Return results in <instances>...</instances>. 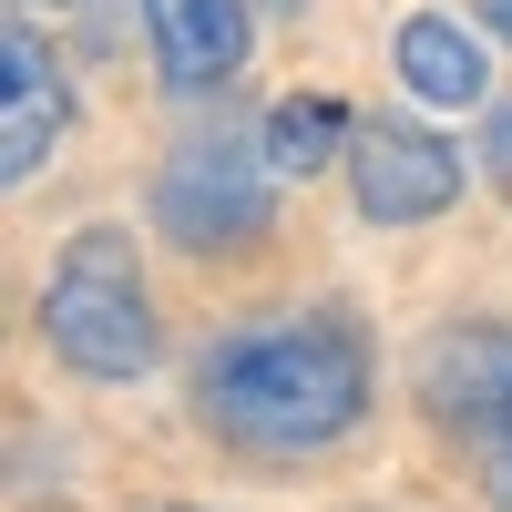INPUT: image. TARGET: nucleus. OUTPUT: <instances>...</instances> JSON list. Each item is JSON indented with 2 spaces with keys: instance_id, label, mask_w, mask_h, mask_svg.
I'll return each mask as SVG.
<instances>
[{
  "instance_id": "nucleus-1",
  "label": "nucleus",
  "mask_w": 512,
  "mask_h": 512,
  "mask_svg": "<svg viewBox=\"0 0 512 512\" xmlns=\"http://www.w3.org/2000/svg\"><path fill=\"white\" fill-rule=\"evenodd\" d=\"M195 410L205 431L256 451V461H297V451H328L359 431L369 410V349L349 318L328 308H277V318H246L226 328L216 349L195 359Z\"/></svg>"
},
{
  "instance_id": "nucleus-2",
  "label": "nucleus",
  "mask_w": 512,
  "mask_h": 512,
  "mask_svg": "<svg viewBox=\"0 0 512 512\" xmlns=\"http://www.w3.org/2000/svg\"><path fill=\"white\" fill-rule=\"evenodd\" d=\"M41 338L82 379H144L154 369V297H144V267L113 226H82L52 256V277H41Z\"/></svg>"
},
{
  "instance_id": "nucleus-3",
  "label": "nucleus",
  "mask_w": 512,
  "mask_h": 512,
  "mask_svg": "<svg viewBox=\"0 0 512 512\" xmlns=\"http://www.w3.org/2000/svg\"><path fill=\"white\" fill-rule=\"evenodd\" d=\"M267 185H277L267 144H226V134L175 144L164 175H154V226L195 256H226L246 236H267Z\"/></svg>"
},
{
  "instance_id": "nucleus-4",
  "label": "nucleus",
  "mask_w": 512,
  "mask_h": 512,
  "mask_svg": "<svg viewBox=\"0 0 512 512\" xmlns=\"http://www.w3.org/2000/svg\"><path fill=\"white\" fill-rule=\"evenodd\" d=\"M461 164L441 134H420V123H359L349 134V205L369 226H431L451 216V195H461Z\"/></svg>"
},
{
  "instance_id": "nucleus-5",
  "label": "nucleus",
  "mask_w": 512,
  "mask_h": 512,
  "mask_svg": "<svg viewBox=\"0 0 512 512\" xmlns=\"http://www.w3.org/2000/svg\"><path fill=\"white\" fill-rule=\"evenodd\" d=\"M420 410L441 420V431H461V441H502L512 431V328H492V318H461V328H441L431 349H420Z\"/></svg>"
},
{
  "instance_id": "nucleus-6",
  "label": "nucleus",
  "mask_w": 512,
  "mask_h": 512,
  "mask_svg": "<svg viewBox=\"0 0 512 512\" xmlns=\"http://www.w3.org/2000/svg\"><path fill=\"white\" fill-rule=\"evenodd\" d=\"M72 134V93H62V62L41 52V41L11 21V41H0V185H31L41 164L62 154Z\"/></svg>"
},
{
  "instance_id": "nucleus-7",
  "label": "nucleus",
  "mask_w": 512,
  "mask_h": 512,
  "mask_svg": "<svg viewBox=\"0 0 512 512\" xmlns=\"http://www.w3.org/2000/svg\"><path fill=\"white\" fill-rule=\"evenodd\" d=\"M144 41L175 93H226L246 72V0H144Z\"/></svg>"
},
{
  "instance_id": "nucleus-8",
  "label": "nucleus",
  "mask_w": 512,
  "mask_h": 512,
  "mask_svg": "<svg viewBox=\"0 0 512 512\" xmlns=\"http://www.w3.org/2000/svg\"><path fill=\"white\" fill-rule=\"evenodd\" d=\"M390 62H400V82H410L431 113H472V103H492V62H482V41L461 31L451 11H410L400 41H390Z\"/></svg>"
},
{
  "instance_id": "nucleus-9",
  "label": "nucleus",
  "mask_w": 512,
  "mask_h": 512,
  "mask_svg": "<svg viewBox=\"0 0 512 512\" xmlns=\"http://www.w3.org/2000/svg\"><path fill=\"white\" fill-rule=\"evenodd\" d=\"M349 134H359L349 103H328V93H287V103L267 113V134H256V144H267L277 175H318V164L349 154Z\"/></svg>"
},
{
  "instance_id": "nucleus-10",
  "label": "nucleus",
  "mask_w": 512,
  "mask_h": 512,
  "mask_svg": "<svg viewBox=\"0 0 512 512\" xmlns=\"http://www.w3.org/2000/svg\"><path fill=\"white\" fill-rule=\"evenodd\" d=\"M472 154H482V175H492V185H502V205H512V103H492V113H482V144H472Z\"/></svg>"
},
{
  "instance_id": "nucleus-11",
  "label": "nucleus",
  "mask_w": 512,
  "mask_h": 512,
  "mask_svg": "<svg viewBox=\"0 0 512 512\" xmlns=\"http://www.w3.org/2000/svg\"><path fill=\"white\" fill-rule=\"evenodd\" d=\"M482 492H492V512H512V431L482 451Z\"/></svg>"
},
{
  "instance_id": "nucleus-12",
  "label": "nucleus",
  "mask_w": 512,
  "mask_h": 512,
  "mask_svg": "<svg viewBox=\"0 0 512 512\" xmlns=\"http://www.w3.org/2000/svg\"><path fill=\"white\" fill-rule=\"evenodd\" d=\"M472 11H482V31H502V41H512V0H472Z\"/></svg>"
},
{
  "instance_id": "nucleus-13",
  "label": "nucleus",
  "mask_w": 512,
  "mask_h": 512,
  "mask_svg": "<svg viewBox=\"0 0 512 512\" xmlns=\"http://www.w3.org/2000/svg\"><path fill=\"white\" fill-rule=\"evenodd\" d=\"M41 11H52V0H41Z\"/></svg>"
}]
</instances>
